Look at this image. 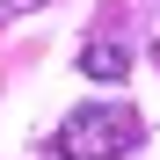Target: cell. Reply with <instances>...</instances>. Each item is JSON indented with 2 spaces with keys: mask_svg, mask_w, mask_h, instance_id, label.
<instances>
[{
  "mask_svg": "<svg viewBox=\"0 0 160 160\" xmlns=\"http://www.w3.org/2000/svg\"><path fill=\"white\" fill-rule=\"evenodd\" d=\"M138 138H146L138 109H124V102H80V109L58 124L51 153H58V160H124Z\"/></svg>",
  "mask_w": 160,
  "mask_h": 160,
  "instance_id": "1",
  "label": "cell"
},
{
  "mask_svg": "<svg viewBox=\"0 0 160 160\" xmlns=\"http://www.w3.org/2000/svg\"><path fill=\"white\" fill-rule=\"evenodd\" d=\"M80 73H88V80H124L131 73V51L117 37H95V44H80Z\"/></svg>",
  "mask_w": 160,
  "mask_h": 160,
  "instance_id": "2",
  "label": "cell"
}]
</instances>
